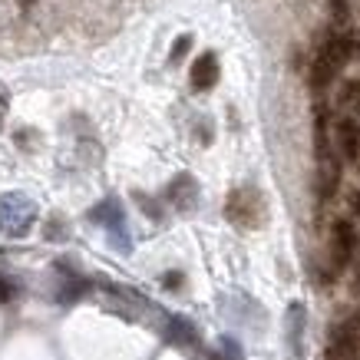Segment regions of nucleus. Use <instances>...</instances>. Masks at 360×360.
Returning <instances> with one entry per match:
<instances>
[{"mask_svg": "<svg viewBox=\"0 0 360 360\" xmlns=\"http://www.w3.org/2000/svg\"><path fill=\"white\" fill-rule=\"evenodd\" d=\"M262 215H264V205H262V198H258V192H251V188L231 192L229 219L235 221V225H248V229H255V225L262 221Z\"/></svg>", "mask_w": 360, "mask_h": 360, "instance_id": "obj_4", "label": "nucleus"}, {"mask_svg": "<svg viewBox=\"0 0 360 360\" xmlns=\"http://www.w3.org/2000/svg\"><path fill=\"white\" fill-rule=\"evenodd\" d=\"M89 219L99 221V225H106V231H110L112 245L126 255L129 251V231H126V219H122V208L116 198H106L103 205H96L93 212H89Z\"/></svg>", "mask_w": 360, "mask_h": 360, "instance_id": "obj_3", "label": "nucleus"}, {"mask_svg": "<svg viewBox=\"0 0 360 360\" xmlns=\"http://www.w3.org/2000/svg\"><path fill=\"white\" fill-rule=\"evenodd\" d=\"M179 281H182L179 274H169V278H165V288H179Z\"/></svg>", "mask_w": 360, "mask_h": 360, "instance_id": "obj_11", "label": "nucleus"}, {"mask_svg": "<svg viewBox=\"0 0 360 360\" xmlns=\"http://www.w3.org/2000/svg\"><path fill=\"white\" fill-rule=\"evenodd\" d=\"M188 46H192V37H188V33H182V37H179V40L172 44V53H169V60H172V63H179V60L186 56Z\"/></svg>", "mask_w": 360, "mask_h": 360, "instance_id": "obj_10", "label": "nucleus"}, {"mask_svg": "<svg viewBox=\"0 0 360 360\" xmlns=\"http://www.w3.org/2000/svg\"><path fill=\"white\" fill-rule=\"evenodd\" d=\"M338 149L344 159H360V126L350 116H340L338 120Z\"/></svg>", "mask_w": 360, "mask_h": 360, "instance_id": "obj_6", "label": "nucleus"}, {"mask_svg": "<svg viewBox=\"0 0 360 360\" xmlns=\"http://www.w3.org/2000/svg\"><path fill=\"white\" fill-rule=\"evenodd\" d=\"M37 221V202L20 192H7L0 195V231L7 238H23L30 225Z\"/></svg>", "mask_w": 360, "mask_h": 360, "instance_id": "obj_2", "label": "nucleus"}, {"mask_svg": "<svg viewBox=\"0 0 360 360\" xmlns=\"http://www.w3.org/2000/svg\"><path fill=\"white\" fill-rule=\"evenodd\" d=\"M215 79H219V56L212 53H202L195 56V63H192V86L195 89H212L215 86Z\"/></svg>", "mask_w": 360, "mask_h": 360, "instance_id": "obj_7", "label": "nucleus"}, {"mask_svg": "<svg viewBox=\"0 0 360 360\" xmlns=\"http://www.w3.org/2000/svg\"><path fill=\"white\" fill-rule=\"evenodd\" d=\"M354 291L360 295V264H357V274H354Z\"/></svg>", "mask_w": 360, "mask_h": 360, "instance_id": "obj_13", "label": "nucleus"}, {"mask_svg": "<svg viewBox=\"0 0 360 360\" xmlns=\"http://www.w3.org/2000/svg\"><path fill=\"white\" fill-rule=\"evenodd\" d=\"M350 205H354V215H360V192L354 198H350Z\"/></svg>", "mask_w": 360, "mask_h": 360, "instance_id": "obj_12", "label": "nucleus"}, {"mask_svg": "<svg viewBox=\"0 0 360 360\" xmlns=\"http://www.w3.org/2000/svg\"><path fill=\"white\" fill-rule=\"evenodd\" d=\"M301 334H304V307L301 304H291V311H288V347H291V354L295 357H301Z\"/></svg>", "mask_w": 360, "mask_h": 360, "instance_id": "obj_8", "label": "nucleus"}, {"mask_svg": "<svg viewBox=\"0 0 360 360\" xmlns=\"http://www.w3.org/2000/svg\"><path fill=\"white\" fill-rule=\"evenodd\" d=\"M350 37H344V33H334V37H328V44L321 46V53L314 56V70H311V86L314 89H324L330 83V79L338 77L340 70L347 66L350 60Z\"/></svg>", "mask_w": 360, "mask_h": 360, "instance_id": "obj_1", "label": "nucleus"}, {"mask_svg": "<svg viewBox=\"0 0 360 360\" xmlns=\"http://www.w3.org/2000/svg\"><path fill=\"white\" fill-rule=\"evenodd\" d=\"M330 17H334V27H338V30H347V23H350L347 0H330Z\"/></svg>", "mask_w": 360, "mask_h": 360, "instance_id": "obj_9", "label": "nucleus"}, {"mask_svg": "<svg viewBox=\"0 0 360 360\" xmlns=\"http://www.w3.org/2000/svg\"><path fill=\"white\" fill-rule=\"evenodd\" d=\"M17 4H20V7H30V4H37V0H17Z\"/></svg>", "mask_w": 360, "mask_h": 360, "instance_id": "obj_14", "label": "nucleus"}, {"mask_svg": "<svg viewBox=\"0 0 360 360\" xmlns=\"http://www.w3.org/2000/svg\"><path fill=\"white\" fill-rule=\"evenodd\" d=\"M354 251H357V231H354V225L344 219L334 221V229H330V264H334V271L347 268Z\"/></svg>", "mask_w": 360, "mask_h": 360, "instance_id": "obj_5", "label": "nucleus"}]
</instances>
